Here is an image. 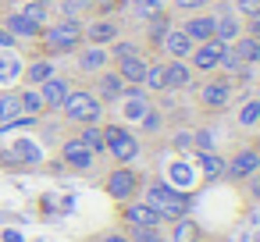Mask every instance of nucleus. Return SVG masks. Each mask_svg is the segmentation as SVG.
Wrapping results in <instances>:
<instances>
[{"mask_svg": "<svg viewBox=\"0 0 260 242\" xmlns=\"http://www.w3.org/2000/svg\"><path fill=\"white\" fill-rule=\"evenodd\" d=\"M86 40H82V18H68V15H61V18H50L47 25H43V32L36 36V54H43V57H72L79 47H82Z\"/></svg>", "mask_w": 260, "mask_h": 242, "instance_id": "1", "label": "nucleus"}, {"mask_svg": "<svg viewBox=\"0 0 260 242\" xmlns=\"http://www.w3.org/2000/svg\"><path fill=\"white\" fill-rule=\"evenodd\" d=\"M57 114H61L68 125L82 128V125H100L104 114H107V107H104V100H100L89 86H72V93L64 96V103H61Z\"/></svg>", "mask_w": 260, "mask_h": 242, "instance_id": "2", "label": "nucleus"}, {"mask_svg": "<svg viewBox=\"0 0 260 242\" xmlns=\"http://www.w3.org/2000/svg\"><path fill=\"white\" fill-rule=\"evenodd\" d=\"M139 192H143V203L160 214V221H175V217H185V214H189V192L175 189V185L164 182V178L143 185Z\"/></svg>", "mask_w": 260, "mask_h": 242, "instance_id": "3", "label": "nucleus"}, {"mask_svg": "<svg viewBox=\"0 0 260 242\" xmlns=\"http://www.w3.org/2000/svg\"><path fill=\"white\" fill-rule=\"evenodd\" d=\"M104 128V150L114 164H132L139 153H143V143H139V132L125 121H100Z\"/></svg>", "mask_w": 260, "mask_h": 242, "instance_id": "4", "label": "nucleus"}, {"mask_svg": "<svg viewBox=\"0 0 260 242\" xmlns=\"http://www.w3.org/2000/svg\"><path fill=\"white\" fill-rule=\"evenodd\" d=\"M189 93L196 96V107H200L203 114H221V111H228V107H232L235 86H232L221 72H214V75L196 79V86H192Z\"/></svg>", "mask_w": 260, "mask_h": 242, "instance_id": "5", "label": "nucleus"}, {"mask_svg": "<svg viewBox=\"0 0 260 242\" xmlns=\"http://www.w3.org/2000/svg\"><path fill=\"white\" fill-rule=\"evenodd\" d=\"M139 189H143V178H139V171L128 167V164L111 167L107 178H104V192H107L114 203H128V199H136Z\"/></svg>", "mask_w": 260, "mask_h": 242, "instance_id": "6", "label": "nucleus"}, {"mask_svg": "<svg viewBox=\"0 0 260 242\" xmlns=\"http://www.w3.org/2000/svg\"><path fill=\"white\" fill-rule=\"evenodd\" d=\"M0 164L4 167H32V164H43V150H40L36 139L18 135L8 146H0Z\"/></svg>", "mask_w": 260, "mask_h": 242, "instance_id": "7", "label": "nucleus"}, {"mask_svg": "<svg viewBox=\"0 0 260 242\" xmlns=\"http://www.w3.org/2000/svg\"><path fill=\"white\" fill-rule=\"evenodd\" d=\"M121 36V18L118 15H89L82 18V40L93 47H107Z\"/></svg>", "mask_w": 260, "mask_h": 242, "instance_id": "8", "label": "nucleus"}, {"mask_svg": "<svg viewBox=\"0 0 260 242\" xmlns=\"http://www.w3.org/2000/svg\"><path fill=\"white\" fill-rule=\"evenodd\" d=\"M256 171H260V146H239V150L224 160V175H221V178L249 182Z\"/></svg>", "mask_w": 260, "mask_h": 242, "instance_id": "9", "label": "nucleus"}, {"mask_svg": "<svg viewBox=\"0 0 260 242\" xmlns=\"http://www.w3.org/2000/svg\"><path fill=\"white\" fill-rule=\"evenodd\" d=\"M221 54H224V43H221V40H203V43H196L192 54H189V68L196 72V79L214 75V72L221 68Z\"/></svg>", "mask_w": 260, "mask_h": 242, "instance_id": "10", "label": "nucleus"}, {"mask_svg": "<svg viewBox=\"0 0 260 242\" xmlns=\"http://www.w3.org/2000/svg\"><path fill=\"white\" fill-rule=\"evenodd\" d=\"M150 107H153V96L143 86H125V93L118 96V111H121V121L125 125H139V118Z\"/></svg>", "mask_w": 260, "mask_h": 242, "instance_id": "11", "label": "nucleus"}, {"mask_svg": "<svg viewBox=\"0 0 260 242\" xmlns=\"http://www.w3.org/2000/svg\"><path fill=\"white\" fill-rule=\"evenodd\" d=\"M192 43H203V40H214V29H217V15L214 8L207 11H192V15H182V22H175Z\"/></svg>", "mask_w": 260, "mask_h": 242, "instance_id": "12", "label": "nucleus"}, {"mask_svg": "<svg viewBox=\"0 0 260 242\" xmlns=\"http://www.w3.org/2000/svg\"><path fill=\"white\" fill-rule=\"evenodd\" d=\"M72 75H64V72H54L47 82H40L36 89H40V96H43V111L47 114H57L61 111V103H64V96L72 93Z\"/></svg>", "mask_w": 260, "mask_h": 242, "instance_id": "13", "label": "nucleus"}, {"mask_svg": "<svg viewBox=\"0 0 260 242\" xmlns=\"http://www.w3.org/2000/svg\"><path fill=\"white\" fill-rule=\"evenodd\" d=\"M72 57H75V72H79V75H86V79H93V75H96V72H104V68H111V54H107V47L82 43Z\"/></svg>", "mask_w": 260, "mask_h": 242, "instance_id": "14", "label": "nucleus"}, {"mask_svg": "<svg viewBox=\"0 0 260 242\" xmlns=\"http://www.w3.org/2000/svg\"><path fill=\"white\" fill-rule=\"evenodd\" d=\"M0 25H4L15 40H18V47L22 43H36V36L43 32V25H36V22H29L22 11H15L11 4H8V11H0Z\"/></svg>", "mask_w": 260, "mask_h": 242, "instance_id": "15", "label": "nucleus"}, {"mask_svg": "<svg viewBox=\"0 0 260 242\" xmlns=\"http://www.w3.org/2000/svg\"><path fill=\"white\" fill-rule=\"evenodd\" d=\"M175 25V15L171 11H160V15H153L150 22H143V50H146V57H157V50H160V40L168 36V29Z\"/></svg>", "mask_w": 260, "mask_h": 242, "instance_id": "16", "label": "nucleus"}, {"mask_svg": "<svg viewBox=\"0 0 260 242\" xmlns=\"http://www.w3.org/2000/svg\"><path fill=\"white\" fill-rule=\"evenodd\" d=\"M121 224H125V228H160L164 221H160V214H157L153 206H146L143 199H128V203H121Z\"/></svg>", "mask_w": 260, "mask_h": 242, "instance_id": "17", "label": "nucleus"}, {"mask_svg": "<svg viewBox=\"0 0 260 242\" xmlns=\"http://www.w3.org/2000/svg\"><path fill=\"white\" fill-rule=\"evenodd\" d=\"M196 86V72L189 61H164V93H189Z\"/></svg>", "mask_w": 260, "mask_h": 242, "instance_id": "18", "label": "nucleus"}, {"mask_svg": "<svg viewBox=\"0 0 260 242\" xmlns=\"http://www.w3.org/2000/svg\"><path fill=\"white\" fill-rule=\"evenodd\" d=\"M192 40L178 29V25H171L168 29V36L160 40V50H157V57H164V61H189V54H192Z\"/></svg>", "mask_w": 260, "mask_h": 242, "instance_id": "19", "label": "nucleus"}, {"mask_svg": "<svg viewBox=\"0 0 260 242\" xmlns=\"http://www.w3.org/2000/svg\"><path fill=\"white\" fill-rule=\"evenodd\" d=\"M93 93L104 100V107H111V103H118V96L125 93V82H121V75H118L114 68H104V72L93 75Z\"/></svg>", "mask_w": 260, "mask_h": 242, "instance_id": "20", "label": "nucleus"}, {"mask_svg": "<svg viewBox=\"0 0 260 242\" xmlns=\"http://www.w3.org/2000/svg\"><path fill=\"white\" fill-rule=\"evenodd\" d=\"M57 157H61V164H64V167H72V171H89V167L96 164V157H93V153H89V150H86V146H82L75 135L61 143Z\"/></svg>", "mask_w": 260, "mask_h": 242, "instance_id": "21", "label": "nucleus"}, {"mask_svg": "<svg viewBox=\"0 0 260 242\" xmlns=\"http://www.w3.org/2000/svg\"><path fill=\"white\" fill-rule=\"evenodd\" d=\"M57 72V61L54 57H43V54H32L25 64H22V86H40V82H47L50 75Z\"/></svg>", "mask_w": 260, "mask_h": 242, "instance_id": "22", "label": "nucleus"}, {"mask_svg": "<svg viewBox=\"0 0 260 242\" xmlns=\"http://www.w3.org/2000/svg\"><path fill=\"white\" fill-rule=\"evenodd\" d=\"M146 54H132V57H118V61H111V68L121 75V82L125 86H143V75H146Z\"/></svg>", "mask_w": 260, "mask_h": 242, "instance_id": "23", "label": "nucleus"}, {"mask_svg": "<svg viewBox=\"0 0 260 242\" xmlns=\"http://www.w3.org/2000/svg\"><path fill=\"white\" fill-rule=\"evenodd\" d=\"M168 242H200L203 238V228H200V221H192L189 214L185 217H175L171 221V231L164 235Z\"/></svg>", "mask_w": 260, "mask_h": 242, "instance_id": "24", "label": "nucleus"}, {"mask_svg": "<svg viewBox=\"0 0 260 242\" xmlns=\"http://www.w3.org/2000/svg\"><path fill=\"white\" fill-rule=\"evenodd\" d=\"M125 11H128V18H132L136 25H143V22H150L153 15L168 11V0H125Z\"/></svg>", "mask_w": 260, "mask_h": 242, "instance_id": "25", "label": "nucleus"}, {"mask_svg": "<svg viewBox=\"0 0 260 242\" xmlns=\"http://www.w3.org/2000/svg\"><path fill=\"white\" fill-rule=\"evenodd\" d=\"M196 164H200V175L207 182H214V178L224 175V157L217 150H196Z\"/></svg>", "mask_w": 260, "mask_h": 242, "instance_id": "26", "label": "nucleus"}, {"mask_svg": "<svg viewBox=\"0 0 260 242\" xmlns=\"http://www.w3.org/2000/svg\"><path fill=\"white\" fill-rule=\"evenodd\" d=\"M143 89H146L150 96H160V93H164V57H150V61H146Z\"/></svg>", "mask_w": 260, "mask_h": 242, "instance_id": "27", "label": "nucleus"}, {"mask_svg": "<svg viewBox=\"0 0 260 242\" xmlns=\"http://www.w3.org/2000/svg\"><path fill=\"white\" fill-rule=\"evenodd\" d=\"M18 103H22V114L25 118H43V96L36 86H18Z\"/></svg>", "mask_w": 260, "mask_h": 242, "instance_id": "28", "label": "nucleus"}, {"mask_svg": "<svg viewBox=\"0 0 260 242\" xmlns=\"http://www.w3.org/2000/svg\"><path fill=\"white\" fill-rule=\"evenodd\" d=\"M235 125L239 128H256L260 125V96H246L235 107Z\"/></svg>", "mask_w": 260, "mask_h": 242, "instance_id": "29", "label": "nucleus"}, {"mask_svg": "<svg viewBox=\"0 0 260 242\" xmlns=\"http://www.w3.org/2000/svg\"><path fill=\"white\" fill-rule=\"evenodd\" d=\"M75 139H79L93 157H104V153H107V150H104V128H100V125H82V128L75 132Z\"/></svg>", "mask_w": 260, "mask_h": 242, "instance_id": "30", "label": "nucleus"}, {"mask_svg": "<svg viewBox=\"0 0 260 242\" xmlns=\"http://www.w3.org/2000/svg\"><path fill=\"white\" fill-rule=\"evenodd\" d=\"M232 50L239 54L242 64H256V68H260V40H253L249 32H242V36L232 43Z\"/></svg>", "mask_w": 260, "mask_h": 242, "instance_id": "31", "label": "nucleus"}, {"mask_svg": "<svg viewBox=\"0 0 260 242\" xmlns=\"http://www.w3.org/2000/svg\"><path fill=\"white\" fill-rule=\"evenodd\" d=\"M107 54H111V61H118V57H132V54H146V50H143V43H139V40L118 36L114 43H107Z\"/></svg>", "mask_w": 260, "mask_h": 242, "instance_id": "32", "label": "nucleus"}, {"mask_svg": "<svg viewBox=\"0 0 260 242\" xmlns=\"http://www.w3.org/2000/svg\"><path fill=\"white\" fill-rule=\"evenodd\" d=\"M139 132H143V135H157V132H164V111H160L157 103L139 118Z\"/></svg>", "mask_w": 260, "mask_h": 242, "instance_id": "33", "label": "nucleus"}, {"mask_svg": "<svg viewBox=\"0 0 260 242\" xmlns=\"http://www.w3.org/2000/svg\"><path fill=\"white\" fill-rule=\"evenodd\" d=\"M207 8H214V0H168L171 15H192V11H207Z\"/></svg>", "mask_w": 260, "mask_h": 242, "instance_id": "34", "label": "nucleus"}, {"mask_svg": "<svg viewBox=\"0 0 260 242\" xmlns=\"http://www.w3.org/2000/svg\"><path fill=\"white\" fill-rule=\"evenodd\" d=\"M22 64H25V61H18V57L8 50V57H0V82H4V86L15 82V79L22 75Z\"/></svg>", "mask_w": 260, "mask_h": 242, "instance_id": "35", "label": "nucleus"}, {"mask_svg": "<svg viewBox=\"0 0 260 242\" xmlns=\"http://www.w3.org/2000/svg\"><path fill=\"white\" fill-rule=\"evenodd\" d=\"M128 242H168L160 228H128Z\"/></svg>", "mask_w": 260, "mask_h": 242, "instance_id": "36", "label": "nucleus"}, {"mask_svg": "<svg viewBox=\"0 0 260 242\" xmlns=\"http://www.w3.org/2000/svg\"><path fill=\"white\" fill-rule=\"evenodd\" d=\"M192 150H214V128H196L192 132Z\"/></svg>", "mask_w": 260, "mask_h": 242, "instance_id": "37", "label": "nucleus"}, {"mask_svg": "<svg viewBox=\"0 0 260 242\" xmlns=\"http://www.w3.org/2000/svg\"><path fill=\"white\" fill-rule=\"evenodd\" d=\"M96 242H128V231H121V228H111V231L96 235Z\"/></svg>", "mask_w": 260, "mask_h": 242, "instance_id": "38", "label": "nucleus"}, {"mask_svg": "<svg viewBox=\"0 0 260 242\" xmlns=\"http://www.w3.org/2000/svg\"><path fill=\"white\" fill-rule=\"evenodd\" d=\"M171 146H175V150H192V132H175Z\"/></svg>", "mask_w": 260, "mask_h": 242, "instance_id": "39", "label": "nucleus"}, {"mask_svg": "<svg viewBox=\"0 0 260 242\" xmlns=\"http://www.w3.org/2000/svg\"><path fill=\"white\" fill-rule=\"evenodd\" d=\"M0 50H18V40H15L4 25H0Z\"/></svg>", "mask_w": 260, "mask_h": 242, "instance_id": "40", "label": "nucleus"}, {"mask_svg": "<svg viewBox=\"0 0 260 242\" xmlns=\"http://www.w3.org/2000/svg\"><path fill=\"white\" fill-rule=\"evenodd\" d=\"M246 32H249L253 40H260V18H246Z\"/></svg>", "mask_w": 260, "mask_h": 242, "instance_id": "41", "label": "nucleus"}, {"mask_svg": "<svg viewBox=\"0 0 260 242\" xmlns=\"http://www.w3.org/2000/svg\"><path fill=\"white\" fill-rule=\"evenodd\" d=\"M249 192H253V199H260V171L253 175V189H249Z\"/></svg>", "mask_w": 260, "mask_h": 242, "instance_id": "42", "label": "nucleus"}, {"mask_svg": "<svg viewBox=\"0 0 260 242\" xmlns=\"http://www.w3.org/2000/svg\"><path fill=\"white\" fill-rule=\"evenodd\" d=\"M36 4H40V8H54V0H36Z\"/></svg>", "mask_w": 260, "mask_h": 242, "instance_id": "43", "label": "nucleus"}, {"mask_svg": "<svg viewBox=\"0 0 260 242\" xmlns=\"http://www.w3.org/2000/svg\"><path fill=\"white\" fill-rule=\"evenodd\" d=\"M224 4H228V8H235V4H239V0H224Z\"/></svg>", "mask_w": 260, "mask_h": 242, "instance_id": "44", "label": "nucleus"}, {"mask_svg": "<svg viewBox=\"0 0 260 242\" xmlns=\"http://www.w3.org/2000/svg\"><path fill=\"white\" fill-rule=\"evenodd\" d=\"M200 242H203V238H200Z\"/></svg>", "mask_w": 260, "mask_h": 242, "instance_id": "45", "label": "nucleus"}]
</instances>
